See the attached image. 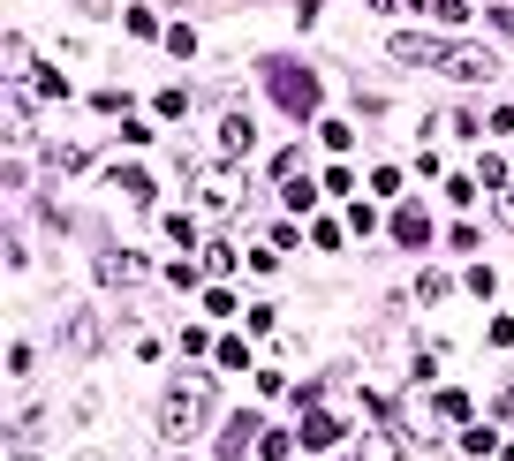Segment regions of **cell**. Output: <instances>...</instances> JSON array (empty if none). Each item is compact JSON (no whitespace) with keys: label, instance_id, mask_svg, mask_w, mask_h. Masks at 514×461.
Wrapping results in <instances>:
<instances>
[{"label":"cell","instance_id":"cell-24","mask_svg":"<svg viewBox=\"0 0 514 461\" xmlns=\"http://www.w3.org/2000/svg\"><path fill=\"white\" fill-rule=\"evenodd\" d=\"M8 461H38V454H31V446H16V454H8Z\"/></svg>","mask_w":514,"mask_h":461},{"label":"cell","instance_id":"cell-18","mask_svg":"<svg viewBox=\"0 0 514 461\" xmlns=\"http://www.w3.org/2000/svg\"><path fill=\"white\" fill-rule=\"evenodd\" d=\"M212 356H220L227 371H250V341H220V348H212Z\"/></svg>","mask_w":514,"mask_h":461},{"label":"cell","instance_id":"cell-2","mask_svg":"<svg viewBox=\"0 0 514 461\" xmlns=\"http://www.w3.org/2000/svg\"><path fill=\"white\" fill-rule=\"evenodd\" d=\"M265 84H273V99L288 106V114H318V76L310 69H295V61H265Z\"/></svg>","mask_w":514,"mask_h":461},{"label":"cell","instance_id":"cell-1","mask_svg":"<svg viewBox=\"0 0 514 461\" xmlns=\"http://www.w3.org/2000/svg\"><path fill=\"white\" fill-rule=\"evenodd\" d=\"M205 409H212V378L205 371H189L182 386L159 401V439L167 446H182V439H197V424H205Z\"/></svg>","mask_w":514,"mask_h":461},{"label":"cell","instance_id":"cell-11","mask_svg":"<svg viewBox=\"0 0 514 461\" xmlns=\"http://www.w3.org/2000/svg\"><path fill=\"white\" fill-rule=\"evenodd\" d=\"M356 461H401V446L386 439V431H363V439H356Z\"/></svg>","mask_w":514,"mask_h":461},{"label":"cell","instance_id":"cell-22","mask_svg":"<svg viewBox=\"0 0 514 461\" xmlns=\"http://www.w3.org/2000/svg\"><path fill=\"white\" fill-rule=\"evenodd\" d=\"M492 23H499L507 38H514V0H499V16H492Z\"/></svg>","mask_w":514,"mask_h":461},{"label":"cell","instance_id":"cell-12","mask_svg":"<svg viewBox=\"0 0 514 461\" xmlns=\"http://www.w3.org/2000/svg\"><path fill=\"white\" fill-rule=\"evenodd\" d=\"M23 137H31V99L8 91V144H23Z\"/></svg>","mask_w":514,"mask_h":461},{"label":"cell","instance_id":"cell-19","mask_svg":"<svg viewBox=\"0 0 514 461\" xmlns=\"http://www.w3.org/2000/svg\"><path fill=\"white\" fill-rule=\"evenodd\" d=\"M507 174H514L507 159H492V152H484V167H477V182H484V189H499V182H507Z\"/></svg>","mask_w":514,"mask_h":461},{"label":"cell","instance_id":"cell-23","mask_svg":"<svg viewBox=\"0 0 514 461\" xmlns=\"http://www.w3.org/2000/svg\"><path fill=\"white\" fill-rule=\"evenodd\" d=\"M499 416H514V378H507V386H499Z\"/></svg>","mask_w":514,"mask_h":461},{"label":"cell","instance_id":"cell-21","mask_svg":"<svg viewBox=\"0 0 514 461\" xmlns=\"http://www.w3.org/2000/svg\"><path fill=\"white\" fill-rule=\"evenodd\" d=\"M431 16H439V23H462V16H469V0H431Z\"/></svg>","mask_w":514,"mask_h":461},{"label":"cell","instance_id":"cell-7","mask_svg":"<svg viewBox=\"0 0 514 461\" xmlns=\"http://www.w3.org/2000/svg\"><path fill=\"white\" fill-rule=\"evenodd\" d=\"M394 242H401V250H424V242H431V212L424 205H401L394 212Z\"/></svg>","mask_w":514,"mask_h":461},{"label":"cell","instance_id":"cell-6","mask_svg":"<svg viewBox=\"0 0 514 461\" xmlns=\"http://www.w3.org/2000/svg\"><path fill=\"white\" fill-rule=\"evenodd\" d=\"M99 280H106V288H137V280H144V257L137 250H99Z\"/></svg>","mask_w":514,"mask_h":461},{"label":"cell","instance_id":"cell-15","mask_svg":"<svg viewBox=\"0 0 514 461\" xmlns=\"http://www.w3.org/2000/svg\"><path fill=\"white\" fill-rule=\"evenodd\" d=\"M84 167H91L84 144H53V174H84Z\"/></svg>","mask_w":514,"mask_h":461},{"label":"cell","instance_id":"cell-10","mask_svg":"<svg viewBox=\"0 0 514 461\" xmlns=\"http://www.w3.org/2000/svg\"><path fill=\"white\" fill-rule=\"evenodd\" d=\"M69 348H76V356L99 348V318H91V310H76V318H69Z\"/></svg>","mask_w":514,"mask_h":461},{"label":"cell","instance_id":"cell-9","mask_svg":"<svg viewBox=\"0 0 514 461\" xmlns=\"http://www.w3.org/2000/svg\"><path fill=\"white\" fill-rule=\"evenodd\" d=\"M250 144H257L250 114H227V121H220V152H227V159H242V152H250Z\"/></svg>","mask_w":514,"mask_h":461},{"label":"cell","instance_id":"cell-16","mask_svg":"<svg viewBox=\"0 0 514 461\" xmlns=\"http://www.w3.org/2000/svg\"><path fill=\"white\" fill-rule=\"evenodd\" d=\"M205 273H212V280L235 273V250H227V242H205Z\"/></svg>","mask_w":514,"mask_h":461},{"label":"cell","instance_id":"cell-17","mask_svg":"<svg viewBox=\"0 0 514 461\" xmlns=\"http://www.w3.org/2000/svg\"><path fill=\"white\" fill-rule=\"evenodd\" d=\"M250 439H265V431H257V416H242V424H227V439H220V446H227V454H242Z\"/></svg>","mask_w":514,"mask_h":461},{"label":"cell","instance_id":"cell-13","mask_svg":"<svg viewBox=\"0 0 514 461\" xmlns=\"http://www.w3.org/2000/svg\"><path fill=\"white\" fill-rule=\"evenodd\" d=\"M31 91H38V99H69V76H61V69H38V61H31Z\"/></svg>","mask_w":514,"mask_h":461},{"label":"cell","instance_id":"cell-14","mask_svg":"<svg viewBox=\"0 0 514 461\" xmlns=\"http://www.w3.org/2000/svg\"><path fill=\"white\" fill-rule=\"evenodd\" d=\"M114 182H121V197H129V205H152V174H137V167H121Z\"/></svg>","mask_w":514,"mask_h":461},{"label":"cell","instance_id":"cell-3","mask_svg":"<svg viewBox=\"0 0 514 461\" xmlns=\"http://www.w3.org/2000/svg\"><path fill=\"white\" fill-rule=\"evenodd\" d=\"M439 69H446V76H462V84H492V76H499V53H484V46H454V38H446Z\"/></svg>","mask_w":514,"mask_h":461},{"label":"cell","instance_id":"cell-20","mask_svg":"<svg viewBox=\"0 0 514 461\" xmlns=\"http://www.w3.org/2000/svg\"><path fill=\"white\" fill-rule=\"evenodd\" d=\"M492 212H499V220L514 227V182H499V189H492Z\"/></svg>","mask_w":514,"mask_h":461},{"label":"cell","instance_id":"cell-8","mask_svg":"<svg viewBox=\"0 0 514 461\" xmlns=\"http://www.w3.org/2000/svg\"><path fill=\"white\" fill-rule=\"evenodd\" d=\"M341 416H326V409H303V431H295V439H303L310 446V454H318V446H333V439H341Z\"/></svg>","mask_w":514,"mask_h":461},{"label":"cell","instance_id":"cell-5","mask_svg":"<svg viewBox=\"0 0 514 461\" xmlns=\"http://www.w3.org/2000/svg\"><path fill=\"white\" fill-rule=\"evenodd\" d=\"M386 53H394L401 69H439L446 38H416V31H401V38H386Z\"/></svg>","mask_w":514,"mask_h":461},{"label":"cell","instance_id":"cell-4","mask_svg":"<svg viewBox=\"0 0 514 461\" xmlns=\"http://www.w3.org/2000/svg\"><path fill=\"white\" fill-rule=\"evenodd\" d=\"M197 205H205V212H235L242 205V174L235 167H205V174H197Z\"/></svg>","mask_w":514,"mask_h":461}]
</instances>
